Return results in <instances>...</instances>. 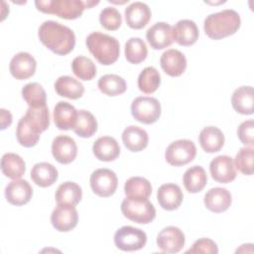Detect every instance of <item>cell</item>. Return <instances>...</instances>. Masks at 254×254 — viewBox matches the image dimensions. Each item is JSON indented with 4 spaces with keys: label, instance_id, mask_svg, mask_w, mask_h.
I'll list each match as a JSON object with an SVG mask.
<instances>
[{
    "label": "cell",
    "instance_id": "cell-1",
    "mask_svg": "<svg viewBox=\"0 0 254 254\" xmlns=\"http://www.w3.org/2000/svg\"><path fill=\"white\" fill-rule=\"evenodd\" d=\"M40 41L59 56L69 54L75 46V35L71 29L56 21H45L39 28Z\"/></svg>",
    "mask_w": 254,
    "mask_h": 254
},
{
    "label": "cell",
    "instance_id": "cell-2",
    "mask_svg": "<svg viewBox=\"0 0 254 254\" xmlns=\"http://www.w3.org/2000/svg\"><path fill=\"white\" fill-rule=\"evenodd\" d=\"M241 24L239 14L232 9H225L208 15L203 22L206 36L212 40H220L233 35Z\"/></svg>",
    "mask_w": 254,
    "mask_h": 254
},
{
    "label": "cell",
    "instance_id": "cell-3",
    "mask_svg": "<svg viewBox=\"0 0 254 254\" xmlns=\"http://www.w3.org/2000/svg\"><path fill=\"white\" fill-rule=\"evenodd\" d=\"M89 52L103 65L114 64L120 54V45L116 38L100 32L89 34L85 40Z\"/></svg>",
    "mask_w": 254,
    "mask_h": 254
},
{
    "label": "cell",
    "instance_id": "cell-4",
    "mask_svg": "<svg viewBox=\"0 0 254 254\" xmlns=\"http://www.w3.org/2000/svg\"><path fill=\"white\" fill-rule=\"evenodd\" d=\"M37 9L46 14L57 15L60 18L73 20L79 18L86 8V1L80 0H37Z\"/></svg>",
    "mask_w": 254,
    "mask_h": 254
},
{
    "label": "cell",
    "instance_id": "cell-5",
    "mask_svg": "<svg viewBox=\"0 0 254 254\" xmlns=\"http://www.w3.org/2000/svg\"><path fill=\"white\" fill-rule=\"evenodd\" d=\"M121 211L126 218L140 224L150 223L156 217V208L149 199L136 200L126 197L121 202Z\"/></svg>",
    "mask_w": 254,
    "mask_h": 254
},
{
    "label": "cell",
    "instance_id": "cell-6",
    "mask_svg": "<svg viewBox=\"0 0 254 254\" xmlns=\"http://www.w3.org/2000/svg\"><path fill=\"white\" fill-rule=\"evenodd\" d=\"M131 114L143 124H152L161 116V104L157 98L139 96L132 101Z\"/></svg>",
    "mask_w": 254,
    "mask_h": 254
},
{
    "label": "cell",
    "instance_id": "cell-7",
    "mask_svg": "<svg viewBox=\"0 0 254 254\" xmlns=\"http://www.w3.org/2000/svg\"><path fill=\"white\" fill-rule=\"evenodd\" d=\"M196 155V148L192 141L181 139L172 142L165 152L166 161L175 167L190 163Z\"/></svg>",
    "mask_w": 254,
    "mask_h": 254
},
{
    "label": "cell",
    "instance_id": "cell-8",
    "mask_svg": "<svg viewBox=\"0 0 254 254\" xmlns=\"http://www.w3.org/2000/svg\"><path fill=\"white\" fill-rule=\"evenodd\" d=\"M147 242L146 233L133 226H122L114 235L115 246L122 251H137L142 249Z\"/></svg>",
    "mask_w": 254,
    "mask_h": 254
},
{
    "label": "cell",
    "instance_id": "cell-9",
    "mask_svg": "<svg viewBox=\"0 0 254 254\" xmlns=\"http://www.w3.org/2000/svg\"><path fill=\"white\" fill-rule=\"evenodd\" d=\"M90 187L92 191L101 197L112 195L118 186L116 174L109 169H97L90 175Z\"/></svg>",
    "mask_w": 254,
    "mask_h": 254
},
{
    "label": "cell",
    "instance_id": "cell-10",
    "mask_svg": "<svg viewBox=\"0 0 254 254\" xmlns=\"http://www.w3.org/2000/svg\"><path fill=\"white\" fill-rule=\"evenodd\" d=\"M186 242L184 232L176 226L163 228L157 236V245L162 252L178 253L182 250Z\"/></svg>",
    "mask_w": 254,
    "mask_h": 254
},
{
    "label": "cell",
    "instance_id": "cell-11",
    "mask_svg": "<svg viewBox=\"0 0 254 254\" xmlns=\"http://www.w3.org/2000/svg\"><path fill=\"white\" fill-rule=\"evenodd\" d=\"M78 221L77 210L74 205L58 204L51 214L53 226L61 232H67L73 229Z\"/></svg>",
    "mask_w": 254,
    "mask_h": 254
},
{
    "label": "cell",
    "instance_id": "cell-12",
    "mask_svg": "<svg viewBox=\"0 0 254 254\" xmlns=\"http://www.w3.org/2000/svg\"><path fill=\"white\" fill-rule=\"evenodd\" d=\"M209 171L212 179L221 184H228L237 176L232 158L225 155L214 158L209 164Z\"/></svg>",
    "mask_w": 254,
    "mask_h": 254
},
{
    "label": "cell",
    "instance_id": "cell-13",
    "mask_svg": "<svg viewBox=\"0 0 254 254\" xmlns=\"http://www.w3.org/2000/svg\"><path fill=\"white\" fill-rule=\"evenodd\" d=\"M52 154L61 164L71 163L77 155V146L75 141L66 135H60L53 140Z\"/></svg>",
    "mask_w": 254,
    "mask_h": 254
},
{
    "label": "cell",
    "instance_id": "cell-14",
    "mask_svg": "<svg viewBox=\"0 0 254 254\" xmlns=\"http://www.w3.org/2000/svg\"><path fill=\"white\" fill-rule=\"evenodd\" d=\"M146 38L151 48L163 50L174 42L173 27L165 22H158L147 30Z\"/></svg>",
    "mask_w": 254,
    "mask_h": 254
},
{
    "label": "cell",
    "instance_id": "cell-15",
    "mask_svg": "<svg viewBox=\"0 0 254 254\" xmlns=\"http://www.w3.org/2000/svg\"><path fill=\"white\" fill-rule=\"evenodd\" d=\"M37 67L36 60L29 53L21 52L16 54L9 64L11 74L16 79H27L34 75Z\"/></svg>",
    "mask_w": 254,
    "mask_h": 254
},
{
    "label": "cell",
    "instance_id": "cell-16",
    "mask_svg": "<svg viewBox=\"0 0 254 254\" xmlns=\"http://www.w3.org/2000/svg\"><path fill=\"white\" fill-rule=\"evenodd\" d=\"M33 195V189L26 180H14L5 189V197L13 205H24L30 201Z\"/></svg>",
    "mask_w": 254,
    "mask_h": 254
},
{
    "label": "cell",
    "instance_id": "cell-17",
    "mask_svg": "<svg viewBox=\"0 0 254 254\" xmlns=\"http://www.w3.org/2000/svg\"><path fill=\"white\" fill-rule=\"evenodd\" d=\"M161 67L170 76H180L187 68L185 55L176 49H170L163 53L160 59Z\"/></svg>",
    "mask_w": 254,
    "mask_h": 254
},
{
    "label": "cell",
    "instance_id": "cell-18",
    "mask_svg": "<svg viewBox=\"0 0 254 254\" xmlns=\"http://www.w3.org/2000/svg\"><path fill=\"white\" fill-rule=\"evenodd\" d=\"M152 16L149 6L143 2H133L125 8L126 24L132 29H142L150 21Z\"/></svg>",
    "mask_w": 254,
    "mask_h": 254
},
{
    "label": "cell",
    "instance_id": "cell-19",
    "mask_svg": "<svg viewBox=\"0 0 254 254\" xmlns=\"http://www.w3.org/2000/svg\"><path fill=\"white\" fill-rule=\"evenodd\" d=\"M77 112L73 105L66 101H60L54 108V122L60 130L73 129L77 121Z\"/></svg>",
    "mask_w": 254,
    "mask_h": 254
},
{
    "label": "cell",
    "instance_id": "cell-20",
    "mask_svg": "<svg viewBox=\"0 0 254 254\" xmlns=\"http://www.w3.org/2000/svg\"><path fill=\"white\" fill-rule=\"evenodd\" d=\"M184 198L181 188L176 184H164L157 192V199L162 208L166 210L177 209Z\"/></svg>",
    "mask_w": 254,
    "mask_h": 254
},
{
    "label": "cell",
    "instance_id": "cell-21",
    "mask_svg": "<svg viewBox=\"0 0 254 254\" xmlns=\"http://www.w3.org/2000/svg\"><path fill=\"white\" fill-rule=\"evenodd\" d=\"M232 197L229 190L223 188L210 189L203 198L205 207L215 213H220L227 210L231 204Z\"/></svg>",
    "mask_w": 254,
    "mask_h": 254
},
{
    "label": "cell",
    "instance_id": "cell-22",
    "mask_svg": "<svg viewBox=\"0 0 254 254\" xmlns=\"http://www.w3.org/2000/svg\"><path fill=\"white\" fill-rule=\"evenodd\" d=\"M174 41L180 46L188 47L193 45L199 36L196 24L188 19L180 20L173 28Z\"/></svg>",
    "mask_w": 254,
    "mask_h": 254
},
{
    "label": "cell",
    "instance_id": "cell-23",
    "mask_svg": "<svg viewBox=\"0 0 254 254\" xmlns=\"http://www.w3.org/2000/svg\"><path fill=\"white\" fill-rule=\"evenodd\" d=\"M92 151L96 159L99 161L111 162L118 158L120 154V147L113 137L102 136L93 143Z\"/></svg>",
    "mask_w": 254,
    "mask_h": 254
},
{
    "label": "cell",
    "instance_id": "cell-24",
    "mask_svg": "<svg viewBox=\"0 0 254 254\" xmlns=\"http://www.w3.org/2000/svg\"><path fill=\"white\" fill-rule=\"evenodd\" d=\"M124 146L131 152H140L144 150L149 142L148 133L138 126H128L122 133Z\"/></svg>",
    "mask_w": 254,
    "mask_h": 254
},
{
    "label": "cell",
    "instance_id": "cell-25",
    "mask_svg": "<svg viewBox=\"0 0 254 254\" xmlns=\"http://www.w3.org/2000/svg\"><path fill=\"white\" fill-rule=\"evenodd\" d=\"M198 142L204 152L215 153L223 147L224 135L219 128L215 126H207L200 131Z\"/></svg>",
    "mask_w": 254,
    "mask_h": 254
},
{
    "label": "cell",
    "instance_id": "cell-26",
    "mask_svg": "<svg viewBox=\"0 0 254 254\" xmlns=\"http://www.w3.org/2000/svg\"><path fill=\"white\" fill-rule=\"evenodd\" d=\"M58 178V170L50 163H37L36 165H34L31 171V179L37 186L41 188H48L54 185L57 182Z\"/></svg>",
    "mask_w": 254,
    "mask_h": 254
},
{
    "label": "cell",
    "instance_id": "cell-27",
    "mask_svg": "<svg viewBox=\"0 0 254 254\" xmlns=\"http://www.w3.org/2000/svg\"><path fill=\"white\" fill-rule=\"evenodd\" d=\"M124 192L126 197L136 200L148 199L152 193L150 182L142 177H132L125 182Z\"/></svg>",
    "mask_w": 254,
    "mask_h": 254
},
{
    "label": "cell",
    "instance_id": "cell-28",
    "mask_svg": "<svg viewBox=\"0 0 254 254\" xmlns=\"http://www.w3.org/2000/svg\"><path fill=\"white\" fill-rule=\"evenodd\" d=\"M253 87L240 86L234 90L231 97V104L234 110L243 115H251L253 113Z\"/></svg>",
    "mask_w": 254,
    "mask_h": 254
},
{
    "label": "cell",
    "instance_id": "cell-29",
    "mask_svg": "<svg viewBox=\"0 0 254 254\" xmlns=\"http://www.w3.org/2000/svg\"><path fill=\"white\" fill-rule=\"evenodd\" d=\"M28 125L39 135L50 126V112L47 105L41 107H29L23 116Z\"/></svg>",
    "mask_w": 254,
    "mask_h": 254
},
{
    "label": "cell",
    "instance_id": "cell-30",
    "mask_svg": "<svg viewBox=\"0 0 254 254\" xmlns=\"http://www.w3.org/2000/svg\"><path fill=\"white\" fill-rule=\"evenodd\" d=\"M55 90L60 96L69 99H77L82 96L84 87L77 79L68 75H63L56 80Z\"/></svg>",
    "mask_w": 254,
    "mask_h": 254
},
{
    "label": "cell",
    "instance_id": "cell-31",
    "mask_svg": "<svg viewBox=\"0 0 254 254\" xmlns=\"http://www.w3.org/2000/svg\"><path fill=\"white\" fill-rule=\"evenodd\" d=\"M183 183L186 190L190 193L202 190L207 183V176L204 169L200 166L189 168L184 174Z\"/></svg>",
    "mask_w": 254,
    "mask_h": 254
},
{
    "label": "cell",
    "instance_id": "cell-32",
    "mask_svg": "<svg viewBox=\"0 0 254 254\" xmlns=\"http://www.w3.org/2000/svg\"><path fill=\"white\" fill-rule=\"evenodd\" d=\"M55 197L58 204H68L75 206L81 200L82 190L76 183L65 182L58 187Z\"/></svg>",
    "mask_w": 254,
    "mask_h": 254
},
{
    "label": "cell",
    "instance_id": "cell-33",
    "mask_svg": "<svg viewBox=\"0 0 254 254\" xmlns=\"http://www.w3.org/2000/svg\"><path fill=\"white\" fill-rule=\"evenodd\" d=\"M3 175L12 180L20 179L26 172V164L22 157L15 153H6L1 159Z\"/></svg>",
    "mask_w": 254,
    "mask_h": 254
},
{
    "label": "cell",
    "instance_id": "cell-34",
    "mask_svg": "<svg viewBox=\"0 0 254 254\" xmlns=\"http://www.w3.org/2000/svg\"><path fill=\"white\" fill-rule=\"evenodd\" d=\"M99 90L108 96H117L126 91L127 84L123 77L117 74H105L98 79Z\"/></svg>",
    "mask_w": 254,
    "mask_h": 254
},
{
    "label": "cell",
    "instance_id": "cell-35",
    "mask_svg": "<svg viewBox=\"0 0 254 254\" xmlns=\"http://www.w3.org/2000/svg\"><path fill=\"white\" fill-rule=\"evenodd\" d=\"M76 135L82 138L91 137L97 130V121L92 113L87 110L77 112V121L72 129Z\"/></svg>",
    "mask_w": 254,
    "mask_h": 254
},
{
    "label": "cell",
    "instance_id": "cell-36",
    "mask_svg": "<svg viewBox=\"0 0 254 254\" xmlns=\"http://www.w3.org/2000/svg\"><path fill=\"white\" fill-rule=\"evenodd\" d=\"M161 84V75L159 71L153 66L145 67L138 76V87L146 93L151 94L155 92Z\"/></svg>",
    "mask_w": 254,
    "mask_h": 254
},
{
    "label": "cell",
    "instance_id": "cell-37",
    "mask_svg": "<svg viewBox=\"0 0 254 254\" xmlns=\"http://www.w3.org/2000/svg\"><path fill=\"white\" fill-rule=\"evenodd\" d=\"M148 55L145 42L140 38H130L125 44V58L134 64L142 63Z\"/></svg>",
    "mask_w": 254,
    "mask_h": 254
},
{
    "label": "cell",
    "instance_id": "cell-38",
    "mask_svg": "<svg viewBox=\"0 0 254 254\" xmlns=\"http://www.w3.org/2000/svg\"><path fill=\"white\" fill-rule=\"evenodd\" d=\"M22 96L29 107H41L46 105L47 94L43 86L38 82L27 83L22 88Z\"/></svg>",
    "mask_w": 254,
    "mask_h": 254
},
{
    "label": "cell",
    "instance_id": "cell-39",
    "mask_svg": "<svg viewBox=\"0 0 254 254\" xmlns=\"http://www.w3.org/2000/svg\"><path fill=\"white\" fill-rule=\"evenodd\" d=\"M72 72L79 79L91 80L96 75V66L94 63L86 57L78 56L71 63Z\"/></svg>",
    "mask_w": 254,
    "mask_h": 254
},
{
    "label": "cell",
    "instance_id": "cell-40",
    "mask_svg": "<svg viewBox=\"0 0 254 254\" xmlns=\"http://www.w3.org/2000/svg\"><path fill=\"white\" fill-rule=\"evenodd\" d=\"M16 137L18 142L20 143V145L26 147V148H30V147H34L35 145H37L39 139H40V135L37 134L26 122L25 118L22 117L17 125V129H16Z\"/></svg>",
    "mask_w": 254,
    "mask_h": 254
},
{
    "label": "cell",
    "instance_id": "cell-41",
    "mask_svg": "<svg viewBox=\"0 0 254 254\" xmlns=\"http://www.w3.org/2000/svg\"><path fill=\"white\" fill-rule=\"evenodd\" d=\"M253 147H244L239 150L234 159V166L243 175L253 174Z\"/></svg>",
    "mask_w": 254,
    "mask_h": 254
},
{
    "label": "cell",
    "instance_id": "cell-42",
    "mask_svg": "<svg viewBox=\"0 0 254 254\" xmlns=\"http://www.w3.org/2000/svg\"><path fill=\"white\" fill-rule=\"evenodd\" d=\"M101 26L109 31L117 30L122 24V17L119 11L114 7H105L99 15Z\"/></svg>",
    "mask_w": 254,
    "mask_h": 254
},
{
    "label": "cell",
    "instance_id": "cell-43",
    "mask_svg": "<svg viewBox=\"0 0 254 254\" xmlns=\"http://www.w3.org/2000/svg\"><path fill=\"white\" fill-rule=\"evenodd\" d=\"M218 252L217 245L214 241L209 238H200L197 239L186 253H210L216 254Z\"/></svg>",
    "mask_w": 254,
    "mask_h": 254
},
{
    "label": "cell",
    "instance_id": "cell-44",
    "mask_svg": "<svg viewBox=\"0 0 254 254\" xmlns=\"http://www.w3.org/2000/svg\"><path fill=\"white\" fill-rule=\"evenodd\" d=\"M237 136L241 143L244 145L253 146V137H254V122L252 119L242 122L237 129Z\"/></svg>",
    "mask_w": 254,
    "mask_h": 254
},
{
    "label": "cell",
    "instance_id": "cell-45",
    "mask_svg": "<svg viewBox=\"0 0 254 254\" xmlns=\"http://www.w3.org/2000/svg\"><path fill=\"white\" fill-rule=\"evenodd\" d=\"M1 113V129L4 130L7 127H9L12 123V114L10 113L9 110L6 109H1L0 110Z\"/></svg>",
    "mask_w": 254,
    "mask_h": 254
}]
</instances>
